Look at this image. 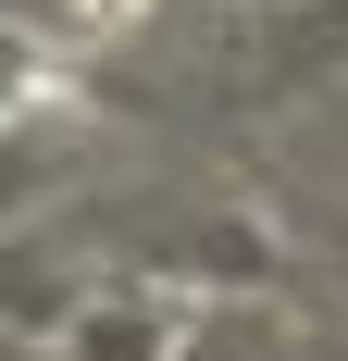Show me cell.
Instances as JSON below:
<instances>
[{
	"label": "cell",
	"instance_id": "cell-1",
	"mask_svg": "<svg viewBox=\"0 0 348 361\" xmlns=\"http://www.w3.org/2000/svg\"><path fill=\"white\" fill-rule=\"evenodd\" d=\"M137 13H149V0H63L75 37H112V25H137Z\"/></svg>",
	"mask_w": 348,
	"mask_h": 361
}]
</instances>
